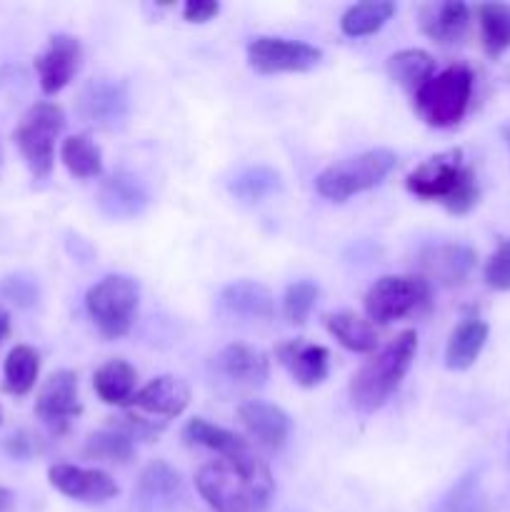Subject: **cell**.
<instances>
[{
  "label": "cell",
  "mask_w": 510,
  "mask_h": 512,
  "mask_svg": "<svg viewBox=\"0 0 510 512\" xmlns=\"http://www.w3.org/2000/svg\"><path fill=\"white\" fill-rule=\"evenodd\" d=\"M238 420L260 448L280 450L288 443L290 418L278 405L265 403V400H248L238 408Z\"/></svg>",
  "instance_id": "cell-18"
},
{
  "label": "cell",
  "mask_w": 510,
  "mask_h": 512,
  "mask_svg": "<svg viewBox=\"0 0 510 512\" xmlns=\"http://www.w3.org/2000/svg\"><path fill=\"white\" fill-rule=\"evenodd\" d=\"M48 480L60 495L88 505L108 503V500H113L120 493L118 483L105 470L98 468H80V465L58 463L50 465Z\"/></svg>",
  "instance_id": "cell-11"
},
{
  "label": "cell",
  "mask_w": 510,
  "mask_h": 512,
  "mask_svg": "<svg viewBox=\"0 0 510 512\" xmlns=\"http://www.w3.org/2000/svg\"><path fill=\"white\" fill-rule=\"evenodd\" d=\"M40 373V355L30 345H15L3 365V390L15 398H23L35 388Z\"/></svg>",
  "instance_id": "cell-28"
},
{
  "label": "cell",
  "mask_w": 510,
  "mask_h": 512,
  "mask_svg": "<svg viewBox=\"0 0 510 512\" xmlns=\"http://www.w3.org/2000/svg\"><path fill=\"white\" fill-rule=\"evenodd\" d=\"M83 405L78 395V375L73 370H55L40 388L38 400H35V415L40 423L53 435H65L80 418Z\"/></svg>",
  "instance_id": "cell-10"
},
{
  "label": "cell",
  "mask_w": 510,
  "mask_h": 512,
  "mask_svg": "<svg viewBox=\"0 0 510 512\" xmlns=\"http://www.w3.org/2000/svg\"><path fill=\"white\" fill-rule=\"evenodd\" d=\"M448 512H483V498H480L478 483H473V478H463V483L453 490L448 500Z\"/></svg>",
  "instance_id": "cell-36"
},
{
  "label": "cell",
  "mask_w": 510,
  "mask_h": 512,
  "mask_svg": "<svg viewBox=\"0 0 510 512\" xmlns=\"http://www.w3.org/2000/svg\"><path fill=\"white\" fill-rule=\"evenodd\" d=\"M83 455L108 465H128L135 458V440L125 435L123 430L108 425L105 430H98L85 440Z\"/></svg>",
  "instance_id": "cell-31"
},
{
  "label": "cell",
  "mask_w": 510,
  "mask_h": 512,
  "mask_svg": "<svg viewBox=\"0 0 510 512\" xmlns=\"http://www.w3.org/2000/svg\"><path fill=\"white\" fill-rule=\"evenodd\" d=\"M8 335H10V315H8V310L0 305V343H3Z\"/></svg>",
  "instance_id": "cell-41"
},
{
  "label": "cell",
  "mask_w": 510,
  "mask_h": 512,
  "mask_svg": "<svg viewBox=\"0 0 510 512\" xmlns=\"http://www.w3.org/2000/svg\"><path fill=\"white\" fill-rule=\"evenodd\" d=\"M323 60V50L303 40L258 35L248 45V65L260 75L308 73Z\"/></svg>",
  "instance_id": "cell-9"
},
{
  "label": "cell",
  "mask_w": 510,
  "mask_h": 512,
  "mask_svg": "<svg viewBox=\"0 0 510 512\" xmlns=\"http://www.w3.org/2000/svg\"><path fill=\"white\" fill-rule=\"evenodd\" d=\"M398 165V155L388 148H373L365 153L353 155V158L338 160L328 165L323 173L315 178V190L325 200L333 203H345L353 195L365 193L383 183Z\"/></svg>",
  "instance_id": "cell-5"
},
{
  "label": "cell",
  "mask_w": 510,
  "mask_h": 512,
  "mask_svg": "<svg viewBox=\"0 0 510 512\" xmlns=\"http://www.w3.org/2000/svg\"><path fill=\"white\" fill-rule=\"evenodd\" d=\"M480 40L490 58H500L510 48V3L478 5Z\"/></svg>",
  "instance_id": "cell-29"
},
{
  "label": "cell",
  "mask_w": 510,
  "mask_h": 512,
  "mask_svg": "<svg viewBox=\"0 0 510 512\" xmlns=\"http://www.w3.org/2000/svg\"><path fill=\"white\" fill-rule=\"evenodd\" d=\"M183 440L188 445H198V448L213 450L218 458H228V455H240L250 450L248 440L240 438V435L233 433V430H225L220 428V425L208 423L205 418L188 420L183 428Z\"/></svg>",
  "instance_id": "cell-27"
},
{
  "label": "cell",
  "mask_w": 510,
  "mask_h": 512,
  "mask_svg": "<svg viewBox=\"0 0 510 512\" xmlns=\"http://www.w3.org/2000/svg\"><path fill=\"white\" fill-rule=\"evenodd\" d=\"M275 358L300 388H315L328 378L330 353L323 345L308 343L303 338L283 340L275 345Z\"/></svg>",
  "instance_id": "cell-16"
},
{
  "label": "cell",
  "mask_w": 510,
  "mask_h": 512,
  "mask_svg": "<svg viewBox=\"0 0 510 512\" xmlns=\"http://www.w3.org/2000/svg\"><path fill=\"white\" fill-rule=\"evenodd\" d=\"M325 328L350 353H373L378 348L375 325L370 320L360 318V315L350 313V310L325 315Z\"/></svg>",
  "instance_id": "cell-26"
},
{
  "label": "cell",
  "mask_w": 510,
  "mask_h": 512,
  "mask_svg": "<svg viewBox=\"0 0 510 512\" xmlns=\"http://www.w3.org/2000/svg\"><path fill=\"white\" fill-rule=\"evenodd\" d=\"M135 385H138V373H135L133 365L123 358L108 360V363L100 365L93 375V388L105 405L128 408L130 400L138 393Z\"/></svg>",
  "instance_id": "cell-24"
},
{
  "label": "cell",
  "mask_w": 510,
  "mask_h": 512,
  "mask_svg": "<svg viewBox=\"0 0 510 512\" xmlns=\"http://www.w3.org/2000/svg\"><path fill=\"white\" fill-rule=\"evenodd\" d=\"M405 188L425 203H440L453 215L470 213L480 198L475 170L465 163L460 148L445 150L420 163L405 178Z\"/></svg>",
  "instance_id": "cell-2"
},
{
  "label": "cell",
  "mask_w": 510,
  "mask_h": 512,
  "mask_svg": "<svg viewBox=\"0 0 510 512\" xmlns=\"http://www.w3.org/2000/svg\"><path fill=\"white\" fill-rule=\"evenodd\" d=\"M0 425H3V408H0Z\"/></svg>",
  "instance_id": "cell-43"
},
{
  "label": "cell",
  "mask_w": 510,
  "mask_h": 512,
  "mask_svg": "<svg viewBox=\"0 0 510 512\" xmlns=\"http://www.w3.org/2000/svg\"><path fill=\"white\" fill-rule=\"evenodd\" d=\"M190 405V388L183 378L178 375H158V378L150 380L148 385L135 393V398L130 400V408L140 410V413L155 415V418L173 420L178 415L185 413V408Z\"/></svg>",
  "instance_id": "cell-17"
},
{
  "label": "cell",
  "mask_w": 510,
  "mask_h": 512,
  "mask_svg": "<svg viewBox=\"0 0 510 512\" xmlns=\"http://www.w3.org/2000/svg\"><path fill=\"white\" fill-rule=\"evenodd\" d=\"M0 290H3L5 298L13 300L20 308H28V305H33L38 300V288H35L33 280L23 278V275H10V278H5Z\"/></svg>",
  "instance_id": "cell-37"
},
{
  "label": "cell",
  "mask_w": 510,
  "mask_h": 512,
  "mask_svg": "<svg viewBox=\"0 0 510 512\" xmlns=\"http://www.w3.org/2000/svg\"><path fill=\"white\" fill-rule=\"evenodd\" d=\"M80 40L73 35H50L43 53L35 58V73H38L40 90L45 95H55L73 80L80 65Z\"/></svg>",
  "instance_id": "cell-14"
},
{
  "label": "cell",
  "mask_w": 510,
  "mask_h": 512,
  "mask_svg": "<svg viewBox=\"0 0 510 512\" xmlns=\"http://www.w3.org/2000/svg\"><path fill=\"white\" fill-rule=\"evenodd\" d=\"M475 75L470 65L455 63L435 73L418 93L413 95L415 113L430 128H453L463 120L473 98Z\"/></svg>",
  "instance_id": "cell-4"
},
{
  "label": "cell",
  "mask_w": 510,
  "mask_h": 512,
  "mask_svg": "<svg viewBox=\"0 0 510 512\" xmlns=\"http://www.w3.org/2000/svg\"><path fill=\"white\" fill-rule=\"evenodd\" d=\"M138 300L140 290L135 280L125 275H105L85 295V310L103 338L118 340L133 328Z\"/></svg>",
  "instance_id": "cell-8"
},
{
  "label": "cell",
  "mask_w": 510,
  "mask_h": 512,
  "mask_svg": "<svg viewBox=\"0 0 510 512\" xmlns=\"http://www.w3.org/2000/svg\"><path fill=\"white\" fill-rule=\"evenodd\" d=\"M130 95L128 85L120 80L98 78L90 80L78 98V113L85 123L98 128H115L128 118Z\"/></svg>",
  "instance_id": "cell-13"
},
{
  "label": "cell",
  "mask_w": 510,
  "mask_h": 512,
  "mask_svg": "<svg viewBox=\"0 0 510 512\" xmlns=\"http://www.w3.org/2000/svg\"><path fill=\"white\" fill-rule=\"evenodd\" d=\"M395 3L390 0H368V3H355L340 18V30L350 38H365L373 35L393 18Z\"/></svg>",
  "instance_id": "cell-30"
},
{
  "label": "cell",
  "mask_w": 510,
  "mask_h": 512,
  "mask_svg": "<svg viewBox=\"0 0 510 512\" xmlns=\"http://www.w3.org/2000/svg\"><path fill=\"white\" fill-rule=\"evenodd\" d=\"M315 300H318V285L310 280H298V283L288 285L283 298V315L290 325H305L310 318Z\"/></svg>",
  "instance_id": "cell-34"
},
{
  "label": "cell",
  "mask_w": 510,
  "mask_h": 512,
  "mask_svg": "<svg viewBox=\"0 0 510 512\" xmlns=\"http://www.w3.org/2000/svg\"><path fill=\"white\" fill-rule=\"evenodd\" d=\"M185 500V485L178 470L165 460H155L140 473L133 490V508L138 512H175Z\"/></svg>",
  "instance_id": "cell-12"
},
{
  "label": "cell",
  "mask_w": 510,
  "mask_h": 512,
  "mask_svg": "<svg viewBox=\"0 0 510 512\" xmlns=\"http://www.w3.org/2000/svg\"><path fill=\"white\" fill-rule=\"evenodd\" d=\"M433 303V285L423 275H383L363 298L365 315L373 325H390L418 315Z\"/></svg>",
  "instance_id": "cell-6"
},
{
  "label": "cell",
  "mask_w": 510,
  "mask_h": 512,
  "mask_svg": "<svg viewBox=\"0 0 510 512\" xmlns=\"http://www.w3.org/2000/svg\"><path fill=\"white\" fill-rule=\"evenodd\" d=\"M215 368L238 385H263L270 375V358L253 345L230 343L215 355Z\"/></svg>",
  "instance_id": "cell-22"
},
{
  "label": "cell",
  "mask_w": 510,
  "mask_h": 512,
  "mask_svg": "<svg viewBox=\"0 0 510 512\" xmlns=\"http://www.w3.org/2000/svg\"><path fill=\"white\" fill-rule=\"evenodd\" d=\"M230 190L248 203H258V200L280 190V175L265 165H255V168H248L243 175H238Z\"/></svg>",
  "instance_id": "cell-33"
},
{
  "label": "cell",
  "mask_w": 510,
  "mask_h": 512,
  "mask_svg": "<svg viewBox=\"0 0 510 512\" xmlns=\"http://www.w3.org/2000/svg\"><path fill=\"white\" fill-rule=\"evenodd\" d=\"M8 450L15 455V458H28V455L33 453V438L25 433L13 435V438L8 440Z\"/></svg>",
  "instance_id": "cell-39"
},
{
  "label": "cell",
  "mask_w": 510,
  "mask_h": 512,
  "mask_svg": "<svg viewBox=\"0 0 510 512\" xmlns=\"http://www.w3.org/2000/svg\"><path fill=\"white\" fill-rule=\"evenodd\" d=\"M473 248L460 243H443V245H425L418 253V268L425 280H438L443 285H460L475 268Z\"/></svg>",
  "instance_id": "cell-15"
},
{
  "label": "cell",
  "mask_w": 510,
  "mask_h": 512,
  "mask_svg": "<svg viewBox=\"0 0 510 512\" xmlns=\"http://www.w3.org/2000/svg\"><path fill=\"white\" fill-rule=\"evenodd\" d=\"M485 285L498 293L510 290V238H503L485 263Z\"/></svg>",
  "instance_id": "cell-35"
},
{
  "label": "cell",
  "mask_w": 510,
  "mask_h": 512,
  "mask_svg": "<svg viewBox=\"0 0 510 512\" xmlns=\"http://www.w3.org/2000/svg\"><path fill=\"white\" fill-rule=\"evenodd\" d=\"M420 30L438 45H455L470 23V8L460 0L428 3L418 13Z\"/></svg>",
  "instance_id": "cell-21"
},
{
  "label": "cell",
  "mask_w": 510,
  "mask_h": 512,
  "mask_svg": "<svg viewBox=\"0 0 510 512\" xmlns=\"http://www.w3.org/2000/svg\"><path fill=\"white\" fill-rule=\"evenodd\" d=\"M60 160L68 173L78 180L98 178L103 173V155L88 135H70L60 145Z\"/></svg>",
  "instance_id": "cell-32"
},
{
  "label": "cell",
  "mask_w": 510,
  "mask_h": 512,
  "mask_svg": "<svg viewBox=\"0 0 510 512\" xmlns=\"http://www.w3.org/2000/svg\"><path fill=\"white\" fill-rule=\"evenodd\" d=\"M195 488L215 512H268L275 480L268 465L248 450L203 465L195 473Z\"/></svg>",
  "instance_id": "cell-1"
},
{
  "label": "cell",
  "mask_w": 510,
  "mask_h": 512,
  "mask_svg": "<svg viewBox=\"0 0 510 512\" xmlns=\"http://www.w3.org/2000/svg\"><path fill=\"white\" fill-rule=\"evenodd\" d=\"M220 13V3L215 0H188L183 5V18L188 23H208Z\"/></svg>",
  "instance_id": "cell-38"
},
{
  "label": "cell",
  "mask_w": 510,
  "mask_h": 512,
  "mask_svg": "<svg viewBox=\"0 0 510 512\" xmlns=\"http://www.w3.org/2000/svg\"><path fill=\"white\" fill-rule=\"evenodd\" d=\"M65 128V113L58 103H35L25 110L13 140L35 180L48 178L55 163V140Z\"/></svg>",
  "instance_id": "cell-7"
},
{
  "label": "cell",
  "mask_w": 510,
  "mask_h": 512,
  "mask_svg": "<svg viewBox=\"0 0 510 512\" xmlns=\"http://www.w3.org/2000/svg\"><path fill=\"white\" fill-rule=\"evenodd\" d=\"M385 70H388L393 83H398L400 88L415 95L435 75V60L428 50L405 48L390 55Z\"/></svg>",
  "instance_id": "cell-25"
},
{
  "label": "cell",
  "mask_w": 510,
  "mask_h": 512,
  "mask_svg": "<svg viewBox=\"0 0 510 512\" xmlns=\"http://www.w3.org/2000/svg\"><path fill=\"white\" fill-rule=\"evenodd\" d=\"M503 138H505V143H508V148H510V125H505V128H503Z\"/></svg>",
  "instance_id": "cell-42"
},
{
  "label": "cell",
  "mask_w": 510,
  "mask_h": 512,
  "mask_svg": "<svg viewBox=\"0 0 510 512\" xmlns=\"http://www.w3.org/2000/svg\"><path fill=\"white\" fill-rule=\"evenodd\" d=\"M220 310L233 318L270 320L275 315L273 293L255 280H235L228 283L218 295Z\"/></svg>",
  "instance_id": "cell-20"
},
{
  "label": "cell",
  "mask_w": 510,
  "mask_h": 512,
  "mask_svg": "<svg viewBox=\"0 0 510 512\" xmlns=\"http://www.w3.org/2000/svg\"><path fill=\"white\" fill-rule=\"evenodd\" d=\"M150 203L148 188L130 173H115L105 180L98 195V208L113 220L138 218Z\"/></svg>",
  "instance_id": "cell-19"
},
{
  "label": "cell",
  "mask_w": 510,
  "mask_h": 512,
  "mask_svg": "<svg viewBox=\"0 0 510 512\" xmlns=\"http://www.w3.org/2000/svg\"><path fill=\"white\" fill-rule=\"evenodd\" d=\"M488 323L480 318H465L450 333L445 345V368L448 370H468L473 368L478 355L483 353L488 343Z\"/></svg>",
  "instance_id": "cell-23"
},
{
  "label": "cell",
  "mask_w": 510,
  "mask_h": 512,
  "mask_svg": "<svg viewBox=\"0 0 510 512\" xmlns=\"http://www.w3.org/2000/svg\"><path fill=\"white\" fill-rule=\"evenodd\" d=\"M13 508H15V493L0 485V512H13Z\"/></svg>",
  "instance_id": "cell-40"
},
{
  "label": "cell",
  "mask_w": 510,
  "mask_h": 512,
  "mask_svg": "<svg viewBox=\"0 0 510 512\" xmlns=\"http://www.w3.org/2000/svg\"><path fill=\"white\" fill-rule=\"evenodd\" d=\"M415 353H418L415 330H403L383 350H378L350 380L348 395L353 408L360 413H375L383 408L398 393Z\"/></svg>",
  "instance_id": "cell-3"
}]
</instances>
